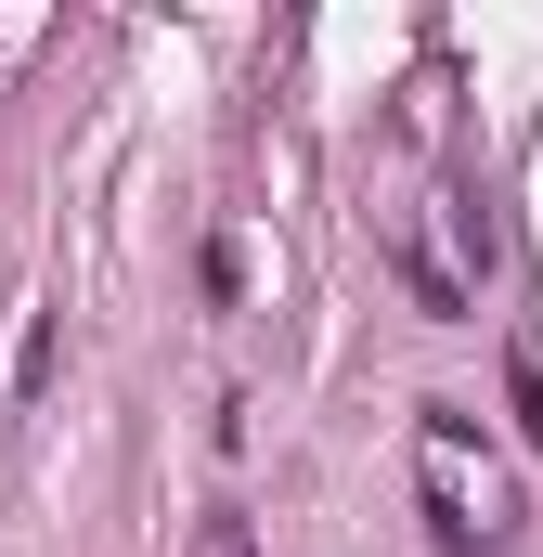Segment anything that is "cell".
Instances as JSON below:
<instances>
[{
  "label": "cell",
  "instance_id": "cell-1",
  "mask_svg": "<svg viewBox=\"0 0 543 557\" xmlns=\"http://www.w3.org/2000/svg\"><path fill=\"white\" fill-rule=\"evenodd\" d=\"M414 467H427V519H440V557H518L492 519H505V467L466 403H427L414 416Z\"/></svg>",
  "mask_w": 543,
  "mask_h": 557
},
{
  "label": "cell",
  "instance_id": "cell-2",
  "mask_svg": "<svg viewBox=\"0 0 543 557\" xmlns=\"http://www.w3.org/2000/svg\"><path fill=\"white\" fill-rule=\"evenodd\" d=\"M52 350H65V324H52V311H26V337H13V389H26V403L52 389Z\"/></svg>",
  "mask_w": 543,
  "mask_h": 557
},
{
  "label": "cell",
  "instance_id": "cell-3",
  "mask_svg": "<svg viewBox=\"0 0 543 557\" xmlns=\"http://www.w3.org/2000/svg\"><path fill=\"white\" fill-rule=\"evenodd\" d=\"M505 403H518V428H531V441H543V363H531V350L505 363Z\"/></svg>",
  "mask_w": 543,
  "mask_h": 557
},
{
  "label": "cell",
  "instance_id": "cell-4",
  "mask_svg": "<svg viewBox=\"0 0 543 557\" xmlns=\"http://www.w3.org/2000/svg\"><path fill=\"white\" fill-rule=\"evenodd\" d=\"M207 557H260V545H247V519H207Z\"/></svg>",
  "mask_w": 543,
  "mask_h": 557
}]
</instances>
